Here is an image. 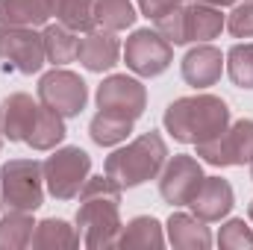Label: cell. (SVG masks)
I'll return each mask as SVG.
<instances>
[{
    "label": "cell",
    "instance_id": "6da1fadb",
    "mask_svg": "<svg viewBox=\"0 0 253 250\" xmlns=\"http://www.w3.org/2000/svg\"><path fill=\"white\" fill-rule=\"evenodd\" d=\"M121 191L115 180H109L106 174L100 177H88L80 188V209H77V230L83 245L91 250H106L118 248L121 239V215H118V203H121Z\"/></svg>",
    "mask_w": 253,
    "mask_h": 250
},
{
    "label": "cell",
    "instance_id": "7a4b0ae2",
    "mask_svg": "<svg viewBox=\"0 0 253 250\" xmlns=\"http://www.w3.org/2000/svg\"><path fill=\"white\" fill-rule=\"evenodd\" d=\"M162 124L183 144H203V141H212L227 132L230 106L215 94L177 97L174 103H168Z\"/></svg>",
    "mask_w": 253,
    "mask_h": 250
},
{
    "label": "cell",
    "instance_id": "3957f363",
    "mask_svg": "<svg viewBox=\"0 0 253 250\" xmlns=\"http://www.w3.org/2000/svg\"><path fill=\"white\" fill-rule=\"evenodd\" d=\"M165 162H168L165 138L150 129V132L132 138L126 147H118L112 156H106L103 174L109 180H115L121 188H135L156 180L159 171L165 168Z\"/></svg>",
    "mask_w": 253,
    "mask_h": 250
},
{
    "label": "cell",
    "instance_id": "277c9868",
    "mask_svg": "<svg viewBox=\"0 0 253 250\" xmlns=\"http://www.w3.org/2000/svg\"><path fill=\"white\" fill-rule=\"evenodd\" d=\"M0 203L18 212H36L44 203V171L36 159H9L0 168Z\"/></svg>",
    "mask_w": 253,
    "mask_h": 250
},
{
    "label": "cell",
    "instance_id": "5b68a950",
    "mask_svg": "<svg viewBox=\"0 0 253 250\" xmlns=\"http://www.w3.org/2000/svg\"><path fill=\"white\" fill-rule=\"evenodd\" d=\"M44 188L56 200H74L91 171V156L83 147H59L42 162Z\"/></svg>",
    "mask_w": 253,
    "mask_h": 250
},
{
    "label": "cell",
    "instance_id": "8992f818",
    "mask_svg": "<svg viewBox=\"0 0 253 250\" xmlns=\"http://www.w3.org/2000/svg\"><path fill=\"white\" fill-rule=\"evenodd\" d=\"M39 103L59 112L62 118H77L88 103V85L80 74L53 68L39 80Z\"/></svg>",
    "mask_w": 253,
    "mask_h": 250
},
{
    "label": "cell",
    "instance_id": "52a82bcc",
    "mask_svg": "<svg viewBox=\"0 0 253 250\" xmlns=\"http://www.w3.org/2000/svg\"><path fill=\"white\" fill-rule=\"evenodd\" d=\"M124 62L138 77H159L174 62V44L156 30H135L124 44Z\"/></svg>",
    "mask_w": 253,
    "mask_h": 250
},
{
    "label": "cell",
    "instance_id": "ba28073f",
    "mask_svg": "<svg viewBox=\"0 0 253 250\" xmlns=\"http://www.w3.org/2000/svg\"><path fill=\"white\" fill-rule=\"evenodd\" d=\"M197 156L215 168H230V165H253V121L242 118L227 126L224 135L194 144Z\"/></svg>",
    "mask_w": 253,
    "mask_h": 250
},
{
    "label": "cell",
    "instance_id": "9c48e42d",
    "mask_svg": "<svg viewBox=\"0 0 253 250\" xmlns=\"http://www.w3.org/2000/svg\"><path fill=\"white\" fill-rule=\"evenodd\" d=\"M0 59L15 65L21 74H39L44 56V39L36 27H6L0 24Z\"/></svg>",
    "mask_w": 253,
    "mask_h": 250
},
{
    "label": "cell",
    "instance_id": "30bf717a",
    "mask_svg": "<svg viewBox=\"0 0 253 250\" xmlns=\"http://www.w3.org/2000/svg\"><path fill=\"white\" fill-rule=\"evenodd\" d=\"M97 109L103 112H115V115H124V118H141L144 109H147V88L135 80V77H126V74H112L106 77L100 85H97Z\"/></svg>",
    "mask_w": 253,
    "mask_h": 250
},
{
    "label": "cell",
    "instance_id": "8fae6325",
    "mask_svg": "<svg viewBox=\"0 0 253 250\" xmlns=\"http://www.w3.org/2000/svg\"><path fill=\"white\" fill-rule=\"evenodd\" d=\"M203 183V168L200 159L177 153L174 159L165 162V168L159 171V194L165 203L171 206H189L191 197L197 194V188Z\"/></svg>",
    "mask_w": 253,
    "mask_h": 250
},
{
    "label": "cell",
    "instance_id": "7c38bea8",
    "mask_svg": "<svg viewBox=\"0 0 253 250\" xmlns=\"http://www.w3.org/2000/svg\"><path fill=\"white\" fill-rule=\"evenodd\" d=\"M118 56H121V42L112 30H88L83 39H80V50H77V59L85 71L91 74H103L109 68L118 65Z\"/></svg>",
    "mask_w": 253,
    "mask_h": 250
},
{
    "label": "cell",
    "instance_id": "4fadbf2b",
    "mask_svg": "<svg viewBox=\"0 0 253 250\" xmlns=\"http://www.w3.org/2000/svg\"><path fill=\"white\" fill-rule=\"evenodd\" d=\"M233 203H236V194H233V186L227 180H221V177H203V183L197 188V194L191 197L189 206L200 221L212 224V221L227 218L230 209H233Z\"/></svg>",
    "mask_w": 253,
    "mask_h": 250
},
{
    "label": "cell",
    "instance_id": "5bb4252c",
    "mask_svg": "<svg viewBox=\"0 0 253 250\" xmlns=\"http://www.w3.org/2000/svg\"><path fill=\"white\" fill-rule=\"evenodd\" d=\"M39 109H42V103H36L30 94H24V91L9 94L0 103V129H3V138H9V141H27L30 129L36 124Z\"/></svg>",
    "mask_w": 253,
    "mask_h": 250
},
{
    "label": "cell",
    "instance_id": "9a60e30c",
    "mask_svg": "<svg viewBox=\"0 0 253 250\" xmlns=\"http://www.w3.org/2000/svg\"><path fill=\"white\" fill-rule=\"evenodd\" d=\"M224 74V56L218 47H212L209 42L206 44H197L191 47L189 53L183 56V80L194 85V88H209L221 80Z\"/></svg>",
    "mask_w": 253,
    "mask_h": 250
},
{
    "label": "cell",
    "instance_id": "2e32d148",
    "mask_svg": "<svg viewBox=\"0 0 253 250\" xmlns=\"http://www.w3.org/2000/svg\"><path fill=\"white\" fill-rule=\"evenodd\" d=\"M168 230V242L177 250H206L212 245V233L206 227V221H200L197 215L189 212H174L165 224Z\"/></svg>",
    "mask_w": 253,
    "mask_h": 250
},
{
    "label": "cell",
    "instance_id": "e0dca14e",
    "mask_svg": "<svg viewBox=\"0 0 253 250\" xmlns=\"http://www.w3.org/2000/svg\"><path fill=\"white\" fill-rule=\"evenodd\" d=\"M227 27V18L221 15L218 6H209V3H186V36H189V44L191 42H212L221 36V30Z\"/></svg>",
    "mask_w": 253,
    "mask_h": 250
},
{
    "label": "cell",
    "instance_id": "ac0fdd59",
    "mask_svg": "<svg viewBox=\"0 0 253 250\" xmlns=\"http://www.w3.org/2000/svg\"><path fill=\"white\" fill-rule=\"evenodd\" d=\"M80 245H83L80 230L71 227L62 218L39 221L36 233H33V242H30V248H36V250H77Z\"/></svg>",
    "mask_w": 253,
    "mask_h": 250
},
{
    "label": "cell",
    "instance_id": "d6986e66",
    "mask_svg": "<svg viewBox=\"0 0 253 250\" xmlns=\"http://www.w3.org/2000/svg\"><path fill=\"white\" fill-rule=\"evenodd\" d=\"M162 245H165V233L153 215H135L129 224H124L118 239V248L124 250H159Z\"/></svg>",
    "mask_w": 253,
    "mask_h": 250
},
{
    "label": "cell",
    "instance_id": "ffe728a7",
    "mask_svg": "<svg viewBox=\"0 0 253 250\" xmlns=\"http://www.w3.org/2000/svg\"><path fill=\"white\" fill-rule=\"evenodd\" d=\"M47 18V0H0V24L6 27H42Z\"/></svg>",
    "mask_w": 253,
    "mask_h": 250
},
{
    "label": "cell",
    "instance_id": "44dd1931",
    "mask_svg": "<svg viewBox=\"0 0 253 250\" xmlns=\"http://www.w3.org/2000/svg\"><path fill=\"white\" fill-rule=\"evenodd\" d=\"M42 39H44V56H47V62L53 65V68H62V65H68V62L77 59L80 39H77V33L68 30L65 24L56 21V24L44 27Z\"/></svg>",
    "mask_w": 253,
    "mask_h": 250
},
{
    "label": "cell",
    "instance_id": "7402d4cb",
    "mask_svg": "<svg viewBox=\"0 0 253 250\" xmlns=\"http://www.w3.org/2000/svg\"><path fill=\"white\" fill-rule=\"evenodd\" d=\"M65 135H68L65 118L59 112L42 106L39 115H36V124H33L30 135H27V144H30L33 150H56V144H62Z\"/></svg>",
    "mask_w": 253,
    "mask_h": 250
},
{
    "label": "cell",
    "instance_id": "603a6c76",
    "mask_svg": "<svg viewBox=\"0 0 253 250\" xmlns=\"http://www.w3.org/2000/svg\"><path fill=\"white\" fill-rule=\"evenodd\" d=\"M33 233H36L33 212H18V209H9V212L0 218V250L30 248Z\"/></svg>",
    "mask_w": 253,
    "mask_h": 250
},
{
    "label": "cell",
    "instance_id": "cb8c5ba5",
    "mask_svg": "<svg viewBox=\"0 0 253 250\" xmlns=\"http://www.w3.org/2000/svg\"><path fill=\"white\" fill-rule=\"evenodd\" d=\"M132 132V118H124V115H115V112H97L88 124V135L94 144L100 147H115L126 141V135Z\"/></svg>",
    "mask_w": 253,
    "mask_h": 250
},
{
    "label": "cell",
    "instance_id": "d4e9b609",
    "mask_svg": "<svg viewBox=\"0 0 253 250\" xmlns=\"http://www.w3.org/2000/svg\"><path fill=\"white\" fill-rule=\"evenodd\" d=\"M50 15L74 33L94 30V0H47Z\"/></svg>",
    "mask_w": 253,
    "mask_h": 250
},
{
    "label": "cell",
    "instance_id": "484cf974",
    "mask_svg": "<svg viewBox=\"0 0 253 250\" xmlns=\"http://www.w3.org/2000/svg\"><path fill=\"white\" fill-rule=\"evenodd\" d=\"M135 0H94V24L103 30L121 33L135 24Z\"/></svg>",
    "mask_w": 253,
    "mask_h": 250
},
{
    "label": "cell",
    "instance_id": "4316f807",
    "mask_svg": "<svg viewBox=\"0 0 253 250\" xmlns=\"http://www.w3.org/2000/svg\"><path fill=\"white\" fill-rule=\"evenodd\" d=\"M224 65H227L230 80H233L239 88H253V44L251 42L233 44L230 53L224 56Z\"/></svg>",
    "mask_w": 253,
    "mask_h": 250
},
{
    "label": "cell",
    "instance_id": "83f0119b",
    "mask_svg": "<svg viewBox=\"0 0 253 250\" xmlns=\"http://www.w3.org/2000/svg\"><path fill=\"white\" fill-rule=\"evenodd\" d=\"M153 30H156L162 39H168L174 47L189 44V36H186V3H177V6H171L165 15H159V18L153 21Z\"/></svg>",
    "mask_w": 253,
    "mask_h": 250
},
{
    "label": "cell",
    "instance_id": "f1b7e54d",
    "mask_svg": "<svg viewBox=\"0 0 253 250\" xmlns=\"http://www.w3.org/2000/svg\"><path fill=\"white\" fill-rule=\"evenodd\" d=\"M218 248L221 250H253V230L242 218L227 221L221 227V233H218Z\"/></svg>",
    "mask_w": 253,
    "mask_h": 250
},
{
    "label": "cell",
    "instance_id": "f546056e",
    "mask_svg": "<svg viewBox=\"0 0 253 250\" xmlns=\"http://www.w3.org/2000/svg\"><path fill=\"white\" fill-rule=\"evenodd\" d=\"M227 30L236 39H253V0L233 6V12L227 15Z\"/></svg>",
    "mask_w": 253,
    "mask_h": 250
},
{
    "label": "cell",
    "instance_id": "4dcf8cb0",
    "mask_svg": "<svg viewBox=\"0 0 253 250\" xmlns=\"http://www.w3.org/2000/svg\"><path fill=\"white\" fill-rule=\"evenodd\" d=\"M135 6H138V12H141L144 18L156 21V18L165 15L171 6H177V0H135Z\"/></svg>",
    "mask_w": 253,
    "mask_h": 250
},
{
    "label": "cell",
    "instance_id": "1f68e13d",
    "mask_svg": "<svg viewBox=\"0 0 253 250\" xmlns=\"http://www.w3.org/2000/svg\"><path fill=\"white\" fill-rule=\"evenodd\" d=\"M200 3H209V6H218V9H224V6H233L236 0H200Z\"/></svg>",
    "mask_w": 253,
    "mask_h": 250
},
{
    "label": "cell",
    "instance_id": "d6a6232c",
    "mask_svg": "<svg viewBox=\"0 0 253 250\" xmlns=\"http://www.w3.org/2000/svg\"><path fill=\"white\" fill-rule=\"evenodd\" d=\"M248 218H251V224H253V200H251V206H248Z\"/></svg>",
    "mask_w": 253,
    "mask_h": 250
},
{
    "label": "cell",
    "instance_id": "836d02e7",
    "mask_svg": "<svg viewBox=\"0 0 253 250\" xmlns=\"http://www.w3.org/2000/svg\"><path fill=\"white\" fill-rule=\"evenodd\" d=\"M0 147H3V129H0Z\"/></svg>",
    "mask_w": 253,
    "mask_h": 250
},
{
    "label": "cell",
    "instance_id": "e575fe53",
    "mask_svg": "<svg viewBox=\"0 0 253 250\" xmlns=\"http://www.w3.org/2000/svg\"><path fill=\"white\" fill-rule=\"evenodd\" d=\"M251 180H253V165H251Z\"/></svg>",
    "mask_w": 253,
    "mask_h": 250
},
{
    "label": "cell",
    "instance_id": "d590c367",
    "mask_svg": "<svg viewBox=\"0 0 253 250\" xmlns=\"http://www.w3.org/2000/svg\"><path fill=\"white\" fill-rule=\"evenodd\" d=\"M177 3H186V0H177Z\"/></svg>",
    "mask_w": 253,
    "mask_h": 250
},
{
    "label": "cell",
    "instance_id": "8d00e7d4",
    "mask_svg": "<svg viewBox=\"0 0 253 250\" xmlns=\"http://www.w3.org/2000/svg\"><path fill=\"white\" fill-rule=\"evenodd\" d=\"M0 206H3V203H0Z\"/></svg>",
    "mask_w": 253,
    "mask_h": 250
}]
</instances>
